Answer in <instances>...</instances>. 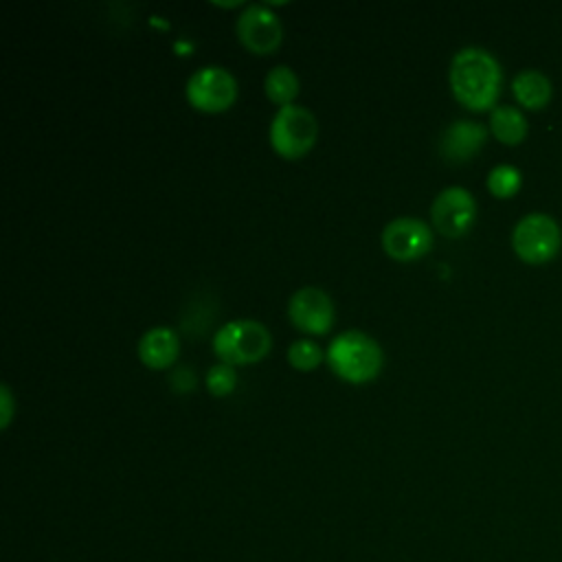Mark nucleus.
<instances>
[{
    "mask_svg": "<svg viewBox=\"0 0 562 562\" xmlns=\"http://www.w3.org/2000/svg\"><path fill=\"white\" fill-rule=\"evenodd\" d=\"M450 88L457 101L468 110L496 108V99L503 86V70L496 57L481 46H465L454 53L448 70Z\"/></svg>",
    "mask_w": 562,
    "mask_h": 562,
    "instance_id": "f257e3e1",
    "label": "nucleus"
},
{
    "mask_svg": "<svg viewBox=\"0 0 562 562\" xmlns=\"http://www.w3.org/2000/svg\"><path fill=\"white\" fill-rule=\"evenodd\" d=\"M329 369L347 382H367L380 373L382 349L364 331L349 329L338 334L325 351Z\"/></svg>",
    "mask_w": 562,
    "mask_h": 562,
    "instance_id": "f03ea898",
    "label": "nucleus"
},
{
    "mask_svg": "<svg viewBox=\"0 0 562 562\" xmlns=\"http://www.w3.org/2000/svg\"><path fill=\"white\" fill-rule=\"evenodd\" d=\"M213 351L226 364L257 362L270 351V334L252 318L231 321L215 331Z\"/></svg>",
    "mask_w": 562,
    "mask_h": 562,
    "instance_id": "7ed1b4c3",
    "label": "nucleus"
},
{
    "mask_svg": "<svg viewBox=\"0 0 562 562\" xmlns=\"http://www.w3.org/2000/svg\"><path fill=\"white\" fill-rule=\"evenodd\" d=\"M512 246L525 263H547L560 252V224L547 213H527L512 231Z\"/></svg>",
    "mask_w": 562,
    "mask_h": 562,
    "instance_id": "20e7f679",
    "label": "nucleus"
},
{
    "mask_svg": "<svg viewBox=\"0 0 562 562\" xmlns=\"http://www.w3.org/2000/svg\"><path fill=\"white\" fill-rule=\"evenodd\" d=\"M318 125L310 110L301 105H283L277 110L270 123V143L283 158L303 156L316 140Z\"/></svg>",
    "mask_w": 562,
    "mask_h": 562,
    "instance_id": "39448f33",
    "label": "nucleus"
},
{
    "mask_svg": "<svg viewBox=\"0 0 562 562\" xmlns=\"http://www.w3.org/2000/svg\"><path fill=\"white\" fill-rule=\"evenodd\" d=\"M187 99L195 110L222 112L237 97L235 77L222 66H202L187 79Z\"/></svg>",
    "mask_w": 562,
    "mask_h": 562,
    "instance_id": "423d86ee",
    "label": "nucleus"
},
{
    "mask_svg": "<svg viewBox=\"0 0 562 562\" xmlns=\"http://www.w3.org/2000/svg\"><path fill=\"white\" fill-rule=\"evenodd\" d=\"M432 226L446 237H461L470 231L476 217L474 195L463 187L443 189L430 206Z\"/></svg>",
    "mask_w": 562,
    "mask_h": 562,
    "instance_id": "0eeeda50",
    "label": "nucleus"
},
{
    "mask_svg": "<svg viewBox=\"0 0 562 562\" xmlns=\"http://www.w3.org/2000/svg\"><path fill=\"white\" fill-rule=\"evenodd\" d=\"M432 246V233L417 217H395L382 228V248L397 261H411L426 255Z\"/></svg>",
    "mask_w": 562,
    "mask_h": 562,
    "instance_id": "6e6552de",
    "label": "nucleus"
},
{
    "mask_svg": "<svg viewBox=\"0 0 562 562\" xmlns=\"http://www.w3.org/2000/svg\"><path fill=\"white\" fill-rule=\"evenodd\" d=\"M237 37L250 53L266 55L281 44L283 29L266 4H248L237 18Z\"/></svg>",
    "mask_w": 562,
    "mask_h": 562,
    "instance_id": "1a4fd4ad",
    "label": "nucleus"
},
{
    "mask_svg": "<svg viewBox=\"0 0 562 562\" xmlns=\"http://www.w3.org/2000/svg\"><path fill=\"white\" fill-rule=\"evenodd\" d=\"M288 314L294 327L305 334H327L334 323L331 299L321 288H301L290 296Z\"/></svg>",
    "mask_w": 562,
    "mask_h": 562,
    "instance_id": "9d476101",
    "label": "nucleus"
},
{
    "mask_svg": "<svg viewBox=\"0 0 562 562\" xmlns=\"http://www.w3.org/2000/svg\"><path fill=\"white\" fill-rule=\"evenodd\" d=\"M487 138V130L476 121H454L450 123L441 138L439 151L448 162H465L470 160Z\"/></svg>",
    "mask_w": 562,
    "mask_h": 562,
    "instance_id": "9b49d317",
    "label": "nucleus"
},
{
    "mask_svg": "<svg viewBox=\"0 0 562 562\" xmlns=\"http://www.w3.org/2000/svg\"><path fill=\"white\" fill-rule=\"evenodd\" d=\"M178 356V336L169 327H151L138 340V358L149 369H165Z\"/></svg>",
    "mask_w": 562,
    "mask_h": 562,
    "instance_id": "f8f14e48",
    "label": "nucleus"
},
{
    "mask_svg": "<svg viewBox=\"0 0 562 562\" xmlns=\"http://www.w3.org/2000/svg\"><path fill=\"white\" fill-rule=\"evenodd\" d=\"M512 92L522 108L542 110L551 101L553 86L544 72L536 68H525L514 77Z\"/></svg>",
    "mask_w": 562,
    "mask_h": 562,
    "instance_id": "ddd939ff",
    "label": "nucleus"
},
{
    "mask_svg": "<svg viewBox=\"0 0 562 562\" xmlns=\"http://www.w3.org/2000/svg\"><path fill=\"white\" fill-rule=\"evenodd\" d=\"M492 134L505 145H518L527 136V119L514 105H496L490 114Z\"/></svg>",
    "mask_w": 562,
    "mask_h": 562,
    "instance_id": "4468645a",
    "label": "nucleus"
},
{
    "mask_svg": "<svg viewBox=\"0 0 562 562\" xmlns=\"http://www.w3.org/2000/svg\"><path fill=\"white\" fill-rule=\"evenodd\" d=\"M263 90L272 103L290 105L299 94V77L290 66H274L263 79Z\"/></svg>",
    "mask_w": 562,
    "mask_h": 562,
    "instance_id": "2eb2a0df",
    "label": "nucleus"
},
{
    "mask_svg": "<svg viewBox=\"0 0 562 562\" xmlns=\"http://www.w3.org/2000/svg\"><path fill=\"white\" fill-rule=\"evenodd\" d=\"M520 169L514 165H496L487 173V189L496 198H512L520 189Z\"/></svg>",
    "mask_w": 562,
    "mask_h": 562,
    "instance_id": "dca6fc26",
    "label": "nucleus"
},
{
    "mask_svg": "<svg viewBox=\"0 0 562 562\" xmlns=\"http://www.w3.org/2000/svg\"><path fill=\"white\" fill-rule=\"evenodd\" d=\"M288 360L294 369L299 371H310L314 369L321 360H323V351L321 347L310 340V338H301V340H294L288 349Z\"/></svg>",
    "mask_w": 562,
    "mask_h": 562,
    "instance_id": "f3484780",
    "label": "nucleus"
},
{
    "mask_svg": "<svg viewBox=\"0 0 562 562\" xmlns=\"http://www.w3.org/2000/svg\"><path fill=\"white\" fill-rule=\"evenodd\" d=\"M235 382H237V375L233 364L222 362L206 371V389L213 395H228L235 389Z\"/></svg>",
    "mask_w": 562,
    "mask_h": 562,
    "instance_id": "a211bd4d",
    "label": "nucleus"
},
{
    "mask_svg": "<svg viewBox=\"0 0 562 562\" xmlns=\"http://www.w3.org/2000/svg\"><path fill=\"white\" fill-rule=\"evenodd\" d=\"M169 382H171L173 391L184 393V391H191V389L195 386V375L191 373V369H189V367H180V369L171 371Z\"/></svg>",
    "mask_w": 562,
    "mask_h": 562,
    "instance_id": "6ab92c4d",
    "label": "nucleus"
},
{
    "mask_svg": "<svg viewBox=\"0 0 562 562\" xmlns=\"http://www.w3.org/2000/svg\"><path fill=\"white\" fill-rule=\"evenodd\" d=\"M0 428H7L11 422V413H13V400H11V391L7 384H0Z\"/></svg>",
    "mask_w": 562,
    "mask_h": 562,
    "instance_id": "aec40b11",
    "label": "nucleus"
}]
</instances>
